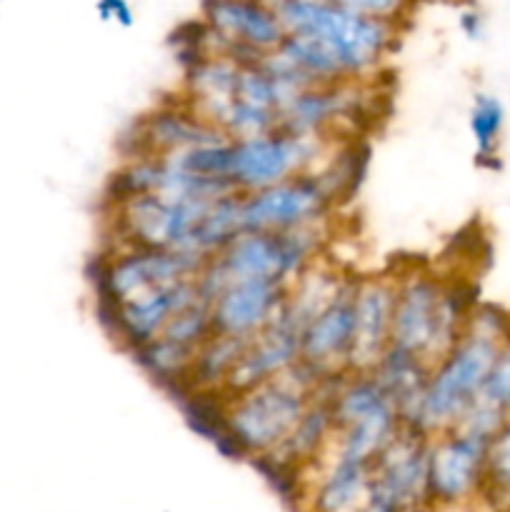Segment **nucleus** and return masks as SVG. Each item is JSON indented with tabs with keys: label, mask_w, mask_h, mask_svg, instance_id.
Segmentation results:
<instances>
[{
	"label": "nucleus",
	"mask_w": 510,
	"mask_h": 512,
	"mask_svg": "<svg viewBox=\"0 0 510 512\" xmlns=\"http://www.w3.org/2000/svg\"><path fill=\"white\" fill-rule=\"evenodd\" d=\"M475 305L468 290L423 265L395 273L390 348L413 355L430 370L463 338Z\"/></svg>",
	"instance_id": "nucleus-2"
},
{
	"label": "nucleus",
	"mask_w": 510,
	"mask_h": 512,
	"mask_svg": "<svg viewBox=\"0 0 510 512\" xmlns=\"http://www.w3.org/2000/svg\"><path fill=\"white\" fill-rule=\"evenodd\" d=\"M505 105L503 100L490 93H478L473 98L468 113V128L473 135L475 155L478 160H493L498 155L500 140L505 130Z\"/></svg>",
	"instance_id": "nucleus-24"
},
{
	"label": "nucleus",
	"mask_w": 510,
	"mask_h": 512,
	"mask_svg": "<svg viewBox=\"0 0 510 512\" xmlns=\"http://www.w3.org/2000/svg\"><path fill=\"white\" fill-rule=\"evenodd\" d=\"M198 298H203L198 278L185 280V283H175L168 285V288H158L153 293L140 295V298L128 300V303L103 308L105 323H108L110 333L118 340L120 348L130 350L135 355L145 345L153 343L163 333L165 325Z\"/></svg>",
	"instance_id": "nucleus-16"
},
{
	"label": "nucleus",
	"mask_w": 510,
	"mask_h": 512,
	"mask_svg": "<svg viewBox=\"0 0 510 512\" xmlns=\"http://www.w3.org/2000/svg\"><path fill=\"white\" fill-rule=\"evenodd\" d=\"M338 148V140L293 135L285 130L230 140L228 183L238 193L273 188L285 180L318 170Z\"/></svg>",
	"instance_id": "nucleus-7"
},
{
	"label": "nucleus",
	"mask_w": 510,
	"mask_h": 512,
	"mask_svg": "<svg viewBox=\"0 0 510 512\" xmlns=\"http://www.w3.org/2000/svg\"><path fill=\"white\" fill-rule=\"evenodd\" d=\"M203 265L205 260L175 250L110 248V253L100 260L95 285L103 308H113L158 288L195 280Z\"/></svg>",
	"instance_id": "nucleus-9"
},
{
	"label": "nucleus",
	"mask_w": 510,
	"mask_h": 512,
	"mask_svg": "<svg viewBox=\"0 0 510 512\" xmlns=\"http://www.w3.org/2000/svg\"><path fill=\"white\" fill-rule=\"evenodd\" d=\"M285 35H308L335 58L345 80L378 73L393 48L395 30L383 20L360 18L328 0H268Z\"/></svg>",
	"instance_id": "nucleus-6"
},
{
	"label": "nucleus",
	"mask_w": 510,
	"mask_h": 512,
	"mask_svg": "<svg viewBox=\"0 0 510 512\" xmlns=\"http://www.w3.org/2000/svg\"><path fill=\"white\" fill-rule=\"evenodd\" d=\"M430 438L403 428L373 463L370 488L403 512L423 508L428 495Z\"/></svg>",
	"instance_id": "nucleus-17"
},
{
	"label": "nucleus",
	"mask_w": 510,
	"mask_h": 512,
	"mask_svg": "<svg viewBox=\"0 0 510 512\" xmlns=\"http://www.w3.org/2000/svg\"><path fill=\"white\" fill-rule=\"evenodd\" d=\"M355 280L345 278L333 298L310 318L300 340V365L323 385L350 373L353 350V293Z\"/></svg>",
	"instance_id": "nucleus-12"
},
{
	"label": "nucleus",
	"mask_w": 510,
	"mask_h": 512,
	"mask_svg": "<svg viewBox=\"0 0 510 512\" xmlns=\"http://www.w3.org/2000/svg\"><path fill=\"white\" fill-rule=\"evenodd\" d=\"M328 385L315 380L303 365L280 378L220 400L218 428L233 453L265 460L280 448Z\"/></svg>",
	"instance_id": "nucleus-3"
},
{
	"label": "nucleus",
	"mask_w": 510,
	"mask_h": 512,
	"mask_svg": "<svg viewBox=\"0 0 510 512\" xmlns=\"http://www.w3.org/2000/svg\"><path fill=\"white\" fill-rule=\"evenodd\" d=\"M98 13L103 20H115L123 28L133 25V8L128 0H98Z\"/></svg>",
	"instance_id": "nucleus-27"
},
{
	"label": "nucleus",
	"mask_w": 510,
	"mask_h": 512,
	"mask_svg": "<svg viewBox=\"0 0 510 512\" xmlns=\"http://www.w3.org/2000/svg\"><path fill=\"white\" fill-rule=\"evenodd\" d=\"M303 330V320L288 305H283L278 318L245 343L238 365H235L220 400L255 388V385L268 383V380L280 378L288 370H293L295 365H300V340H303Z\"/></svg>",
	"instance_id": "nucleus-15"
},
{
	"label": "nucleus",
	"mask_w": 510,
	"mask_h": 512,
	"mask_svg": "<svg viewBox=\"0 0 510 512\" xmlns=\"http://www.w3.org/2000/svg\"><path fill=\"white\" fill-rule=\"evenodd\" d=\"M245 343L248 340L228 338V335L218 333L210 335L203 348H200L198 358H195L185 390H190L193 395H218L220 398L230 375H233L235 365H238Z\"/></svg>",
	"instance_id": "nucleus-23"
},
{
	"label": "nucleus",
	"mask_w": 510,
	"mask_h": 512,
	"mask_svg": "<svg viewBox=\"0 0 510 512\" xmlns=\"http://www.w3.org/2000/svg\"><path fill=\"white\" fill-rule=\"evenodd\" d=\"M210 335H213L210 300L203 295L183 313L175 315L165 325L163 333L143 350H138L133 358L155 383L168 385V388H185L195 358Z\"/></svg>",
	"instance_id": "nucleus-14"
},
{
	"label": "nucleus",
	"mask_w": 510,
	"mask_h": 512,
	"mask_svg": "<svg viewBox=\"0 0 510 512\" xmlns=\"http://www.w3.org/2000/svg\"><path fill=\"white\" fill-rule=\"evenodd\" d=\"M490 438L453 428L430 438L428 495L438 505H460L485 488Z\"/></svg>",
	"instance_id": "nucleus-11"
},
{
	"label": "nucleus",
	"mask_w": 510,
	"mask_h": 512,
	"mask_svg": "<svg viewBox=\"0 0 510 512\" xmlns=\"http://www.w3.org/2000/svg\"><path fill=\"white\" fill-rule=\"evenodd\" d=\"M368 110V90L363 83H330L305 88L290 95L280 110V128L293 135L338 140L345 128L358 123Z\"/></svg>",
	"instance_id": "nucleus-13"
},
{
	"label": "nucleus",
	"mask_w": 510,
	"mask_h": 512,
	"mask_svg": "<svg viewBox=\"0 0 510 512\" xmlns=\"http://www.w3.org/2000/svg\"><path fill=\"white\" fill-rule=\"evenodd\" d=\"M480 400H485L495 410H500L503 418L510 423V335L505 340L503 350H500L498 360H495L493 370H490L488 380H485Z\"/></svg>",
	"instance_id": "nucleus-25"
},
{
	"label": "nucleus",
	"mask_w": 510,
	"mask_h": 512,
	"mask_svg": "<svg viewBox=\"0 0 510 512\" xmlns=\"http://www.w3.org/2000/svg\"><path fill=\"white\" fill-rule=\"evenodd\" d=\"M355 180L353 153L340 145L325 165L308 175L273 185V188L240 193V223L253 233H285L328 223L330 213Z\"/></svg>",
	"instance_id": "nucleus-5"
},
{
	"label": "nucleus",
	"mask_w": 510,
	"mask_h": 512,
	"mask_svg": "<svg viewBox=\"0 0 510 512\" xmlns=\"http://www.w3.org/2000/svg\"><path fill=\"white\" fill-rule=\"evenodd\" d=\"M510 335V320L493 308H475L463 338L430 370L428 383L413 413L403 420L408 430L435 438L460 423L480 398Z\"/></svg>",
	"instance_id": "nucleus-1"
},
{
	"label": "nucleus",
	"mask_w": 510,
	"mask_h": 512,
	"mask_svg": "<svg viewBox=\"0 0 510 512\" xmlns=\"http://www.w3.org/2000/svg\"><path fill=\"white\" fill-rule=\"evenodd\" d=\"M460 28H463V33L468 35L470 40L483 38V30H485L483 15H480L478 10H465V13L460 15Z\"/></svg>",
	"instance_id": "nucleus-28"
},
{
	"label": "nucleus",
	"mask_w": 510,
	"mask_h": 512,
	"mask_svg": "<svg viewBox=\"0 0 510 512\" xmlns=\"http://www.w3.org/2000/svg\"><path fill=\"white\" fill-rule=\"evenodd\" d=\"M328 3L338 5V8L348 10L353 15H360V18L383 20V23L390 25L405 10V0H328Z\"/></svg>",
	"instance_id": "nucleus-26"
},
{
	"label": "nucleus",
	"mask_w": 510,
	"mask_h": 512,
	"mask_svg": "<svg viewBox=\"0 0 510 512\" xmlns=\"http://www.w3.org/2000/svg\"><path fill=\"white\" fill-rule=\"evenodd\" d=\"M328 223L285 233L235 235L215 258L203 265L198 275L200 293L213 300L225 285L240 280H268L290 288L318 260H323Z\"/></svg>",
	"instance_id": "nucleus-4"
},
{
	"label": "nucleus",
	"mask_w": 510,
	"mask_h": 512,
	"mask_svg": "<svg viewBox=\"0 0 510 512\" xmlns=\"http://www.w3.org/2000/svg\"><path fill=\"white\" fill-rule=\"evenodd\" d=\"M205 25L215 43L218 58L240 65H255L280 48L285 30L265 0H205Z\"/></svg>",
	"instance_id": "nucleus-10"
},
{
	"label": "nucleus",
	"mask_w": 510,
	"mask_h": 512,
	"mask_svg": "<svg viewBox=\"0 0 510 512\" xmlns=\"http://www.w3.org/2000/svg\"><path fill=\"white\" fill-rule=\"evenodd\" d=\"M215 200L113 195V248H153L190 255L195 228Z\"/></svg>",
	"instance_id": "nucleus-8"
},
{
	"label": "nucleus",
	"mask_w": 510,
	"mask_h": 512,
	"mask_svg": "<svg viewBox=\"0 0 510 512\" xmlns=\"http://www.w3.org/2000/svg\"><path fill=\"white\" fill-rule=\"evenodd\" d=\"M508 512H510V510H508Z\"/></svg>",
	"instance_id": "nucleus-29"
},
{
	"label": "nucleus",
	"mask_w": 510,
	"mask_h": 512,
	"mask_svg": "<svg viewBox=\"0 0 510 512\" xmlns=\"http://www.w3.org/2000/svg\"><path fill=\"white\" fill-rule=\"evenodd\" d=\"M288 288L268 280H240L230 283L210 300L213 333L250 340L268 328L283 310Z\"/></svg>",
	"instance_id": "nucleus-19"
},
{
	"label": "nucleus",
	"mask_w": 510,
	"mask_h": 512,
	"mask_svg": "<svg viewBox=\"0 0 510 512\" xmlns=\"http://www.w3.org/2000/svg\"><path fill=\"white\" fill-rule=\"evenodd\" d=\"M228 140L213 123L200 118L183 98L175 103L160 105L153 113L145 115L135 125L133 155H150V158H165L178 155L198 145H210Z\"/></svg>",
	"instance_id": "nucleus-20"
},
{
	"label": "nucleus",
	"mask_w": 510,
	"mask_h": 512,
	"mask_svg": "<svg viewBox=\"0 0 510 512\" xmlns=\"http://www.w3.org/2000/svg\"><path fill=\"white\" fill-rule=\"evenodd\" d=\"M393 310L395 275H368L355 280L350 373H370L390 348Z\"/></svg>",
	"instance_id": "nucleus-18"
},
{
	"label": "nucleus",
	"mask_w": 510,
	"mask_h": 512,
	"mask_svg": "<svg viewBox=\"0 0 510 512\" xmlns=\"http://www.w3.org/2000/svg\"><path fill=\"white\" fill-rule=\"evenodd\" d=\"M368 375L388 395L390 403L398 408L400 420H405L418 405L420 395H423L430 368L420 363L418 358H413V355L403 353V350L388 348Z\"/></svg>",
	"instance_id": "nucleus-22"
},
{
	"label": "nucleus",
	"mask_w": 510,
	"mask_h": 512,
	"mask_svg": "<svg viewBox=\"0 0 510 512\" xmlns=\"http://www.w3.org/2000/svg\"><path fill=\"white\" fill-rule=\"evenodd\" d=\"M328 388L310 403V408L305 410L300 423L290 430L288 438L280 443V448L263 460L275 473H303L330 445L335 435V423L333 413H330Z\"/></svg>",
	"instance_id": "nucleus-21"
}]
</instances>
